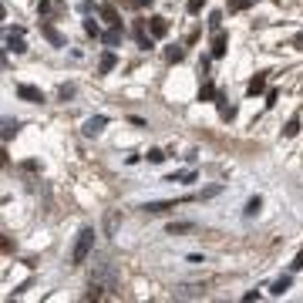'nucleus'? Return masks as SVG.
I'll use <instances>...</instances> for the list:
<instances>
[{"mask_svg": "<svg viewBox=\"0 0 303 303\" xmlns=\"http://www.w3.org/2000/svg\"><path fill=\"white\" fill-rule=\"evenodd\" d=\"M14 132H17V122H7V125H4V138H11Z\"/></svg>", "mask_w": 303, "mask_h": 303, "instance_id": "obj_19", "label": "nucleus"}, {"mask_svg": "<svg viewBox=\"0 0 303 303\" xmlns=\"http://www.w3.org/2000/svg\"><path fill=\"white\" fill-rule=\"evenodd\" d=\"M7 51H14V54H24V51H27L21 31H7Z\"/></svg>", "mask_w": 303, "mask_h": 303, "instance_id": "obj_5", "label": "nucleus"}, {"mask_svg": "<svg viewBox=\"0 0 303 303\" xmlns=\"http://www.w3.org/2000/svg\"><path fill=\"white\" fill-rule=\"evenodd\" d=\"M226 54V37H216V47H213V57H223Z\"/></svg>", "mask_w": 303, "mask_h": 303, "instance_id": "obj_15", "label": "nucleus"}, {"mask_svg": "<svg viewBox=\"0 0 303 303\" xmlns=\"http://www.w3.org/2000/svg\"><path fill=\"white\" fill-rule=\"evenodd\" d=\"M17 94H21L24 101H31V105H41V101H44V94L34 88V84H17Z\"/></svg>", "mask_w": 303, "mask_h": 303, "instance_id": "obj_3", "label": "nucleus"}, {"mask_svg": "<svg viewBox=\"0 0 303 303\" xmlns=\"http://www.w3.org/2000/svg\"><path fill=\"white\" fill-rule=\"evenodd\" d=\"M148 27H152V37H165V34H168L165 17H152V24H148Z\"/></svg>", "mask_w": 303, "mask_h": 303, "instance_id": "obj_7", "label": "nucleus"}, {"mask_svg": "<svg viewBox=\"0 0 303 303\" xmlns=\"http://www.w3.org/2000/svg\"><path fill=\"white\" fill-rule=\"evenodd\" d=\"M219 24H223V14H209V27L219 31Z\"/></svg>", "mask_w": 303, "mask_h": 303, "instance_id": "obj_17", "label": "nucleus"}, {"mask_svg": "<svg viewBox=\"0 0 303 303\" xmlns=\"http://www.w3.org/2000/svg\"><path fill=\"white\" fill-rule=\"evenodd\" d=\"M300 132V122H296V118H293V122H286V128H283V135H286V138H293V135Z\"/></svg>", "mask_w": 303, "mask_h": 303, "instance_id": "obj_14", "label": "nucleus"}, {"mask_svg": "<svg viewBox=\"0 0 303 303\" xmlns=\"http://www.w3.org/2000/svg\"><path fill=\"white\" fill-rule=\"evenodd\" d=\"M195 229V223H172L168 226V236H179V233H192Z\"/></svg>", "mask_w": 303, "mask_h": 303, "instance_id": "obj_10", "label": "nucleus"}, {"mask_svg": "<svg viewBox=\"0 0 303 303\" xmlns=\"http://www.w3.org/2000/svg\"><path fill=\"white\" fill-rule=\"evenodd\" d=\"M105 125H108V118H105V115H94V118H88V122H84V135H101L105 132Z\"/></svg>", "mask_w": 303, "mask_h": 303, "instance_id": "obj_4", "label": "nucleus"}, {"mask_svg": "<svg viewBox=\"0 0 303 303\" xmlns=\"http://www.w3.org/2000/svg\"><path fill=\"white\" fill-rule=\"evenodd\" d=\"M175 300H202V286L185 283V286H179V290H175Z\"/></svg>", "mask_w": 303, "mask_h": 303, "instance_id": "obj_6", "label": "nucleus"}, {"mask_svg": "<svg viewBox=\"0 0 303 303\" xmlns=\"http://www.w3.org/2000/svg\"><path fill=\"white\" fill-rule=\"evenodd\" d=\"M148 162H152V165H162V162H165V152H162V148H148Z\"/></svg>", "mask_w": 303, "mask_h": 303, "instance_id": "obj_12", "label": "nucleus"}, {"mask_svg": "<svg viewBox=\"0 0 303 303\" xmlns=\"http://www.w3.org/2000/svg\"><path fill=\"white\" fill-rule=\"evenodd\" d=\"M286 290H290V276H280V280L269 286V293H273V296H283Z\"/></svg>", "mask_w": 303, "mask_h": 303, "instance_id": "obj_9", "label": "nucleus"}, {"mask_svg": "<svg viewBox=\"0 0 303 303\" xmlns=\"http://www.w3.org/2000/svg\"><path fill=\"white\" fill-rule=\"evenodd\" d=\"M112 276V263L108 259H94V269H91V283H101Z\"/></svg>", "mask_w": 303, "mask_h": 303, "instance_id": "obj_2", "label": "nucleus"}, {"mask_svg": "<svg viewBox=\"0 0 303 303\" xmlns=\"http://www.w3.org/2000/svg\"><path fill=\"white\" fill-rule=\"evenodd\" d=\"M44 34H47V37H51V41H54V44H61V34H57V31H51V27H44Z\"/></svg>", "mask_w": 303, "mask_h": 303, "instance_id": "obj_21", "label": "nucleus"}, {"mask_svg": "<svg viewBox=\"0 0 303 303\" xmlns=\"http://www.w3.org/2000/svg\"><path fill=\"white\" fill-rule=\"evenodd\" d=\"M249 4H253V0H233V4H229V11H246Z\"/></svg>", "mask_w": 303, "mask_h": 303, "instance_id": "obj_16", "label": "nucleus"}, {"mask_svg": "<svg viewBox=\"0 0 303 303\" xmlns=\"http://www.w3.org/2000/svg\"><path fill=\"white\" fill-rule=\"evenodd\" d=\"M115 64H118V61H115V54H112V51H108V54L101 57V74H108V71H112Z\"/></svg>", "mask_w": 303, "mask_h": 303, "instance_id": "obj_13", "label": "nucleus"}, {"mask_svg": "<svg viewBox=\"0 0 303 303\" xmlns=\"http://www.w3.org/2000/svg\"><path fill=\"white\" fill-rule=\"evenodd\" d=\"M91 246H94V229L91 226H84L78 233V243H74V253H71V259H74V266H81L84 259L91 256Z\"/></svg>", "mask_w": 303, "mask_h": 303, "instance_id": "obj_1", "label": "nucleus"}, {"mask_svg": "<svg viewBox=\"0 0 303 303\" xmlns=\"http://www.w3.org/2000/svg\"><path fill=\"white\" fill-rule=\"evenodd\" d=\"M202 4H206V0H189V14H199Z\"/></svg>", "mask_w": 303, "mask_h": 303, "instance_id": "obj_20", "label": "nucleus"}, {"mask_svg": "<svg viewBox=\"0 0 303 303\" xmlns=\"http://www.w3.org/2000/svg\"><path fill=\"white\" fill-rule=\"evenodd\" d=\"M249 94H259V91H266V78H263V74H256V78H253V81H249Z\"/></svg>", "mask_w": 303, "mask_h": 303, "instance_id": "obj_11", "label": "nucleus"}, {"mask_svg": "<svg viewBox=\"0 0 303 303\" xmlns=\"http://www.w3.org/2000/svg\"><path fill=\"white\" fill-rule=\"evenodd\" d=\"M259 209H263V199H259V195H253V199L246 202V209H243V216H246V219H253V216H256Z\"/></svg>", "mask_w": 303, "mask_h": 303, "instance_id": "obj_8", "label": "nucleus"}, {"mask_svg": "<svg viewBox=\"0 0 303 303\" xmlns=\"http://www.w3.org/2000/svg\"><path fill=\"white\" fill-rule=\"evenodd\" d=\"M84 31H88L91 37H98V24H94V21H84Z\"/></svg>", "mask_w": 303, "mask_h": 303, "instance_id": "obj_18", "label": "nucleus"}, {"mask_svg": "<svg viewBox=\"0 0 303 303\" xmlns=\"http://www.w3.org/2000/svg\"><path fill=\"white\" fill-rule=\"evenodd\" d=\"M290 269H303V253H296V259L290 263Z\"/></svg>", "mask_w": 303, "mask_h": 303, "instance_id": "obj_22", "label": "nucleus"}]
</instances>
